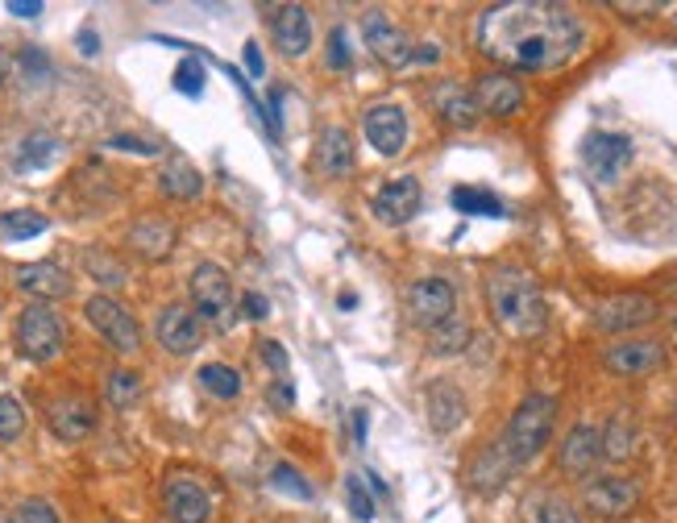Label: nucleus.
<instances>
[{
  "instance_id": "1",
  "label": "nucleus",
  "mask_w": 677,
  "mask_h": 523,
  "mask_svg": "<svg viewBox=\"0 0 677 523\" xmlns=\"http://www.w3.org/2000/svg\"><path fill=\"white\" fill-rule=\"evenodd\" d=\"M586 42V25L569 4L508 0L478 18V51L508 71H562Z\"/></svg>"
},
{
  "instance_id": "2",
  "label": "nucleus",
  "mask_w": 677,
  "mask_h": 523,
  "mask_svg": "<svg viewBox=\"0 0 677 523\" xmlns=\"http://www.w3.org/2000/svg\"><path fill=\"white\" fill-rule=\"evenodd\" d=\"M487 308L495 324L515 341H532L545 333L548 303L541 296V282L520 266H499L487 275Z\"/></svg>"
},
{
  "instance_id": "3",
  "label": "nucleus",
  "mask_w": 677,
  "mask_h": 523,
  "mask_svg": "<svg viewBox=\"0 0 677 523\" xmlns=\"http://www.w3.org/2000/svg\"><path fill=\"white\" fill-rule=\"evenodd\" d=\"M553 424H557V399L553 394H528L520 399V408L511 411L508 432H503V453L511 457V466H528L536 461L553 441Z\"/></svg>"
},
{
  "instance_id": "4",
  "label": "nucleus",
  "mask_w": 677,
  "mask_h": 523,
  "mask_svg": "<svg viewBox=\"0 0 677 523\" xmlns=\"http://www.w3.org/2000/svg\"><path fill=\"white\" fill-rule=\"evenodd\" d=\"M18 354L25 361H55L67 349V324L51 303H30L18 320Z\"/></svg>"
},
{
  "instance_id": "5",
  "label": "nucleus",
  "mask_w": 677,
  "mask_h": 523,
  "mask_svg": "<svg viewBox=\"0 0 677 523\" xmlns=\"http://www.w3.org/2000/svg\"><path fill=\"white\" fill-rule=\"evenodd\" d=\"M84 312H88V324L96 333L109 341V349H116V354H137L142 349V324L133 320V312L121 299L92 296L84 303Z\"/></svg>"
},
{
  "instance_id": "6",
  "label": "nucleus",
  "mask_w": 677,
  "mask_h": 523,
  "mask_svg": "<svg viewBox=\"0 0 677 523\" xmlns=\"http://www.w3.org/2000/svg\"><path fill=\"white\" fill-rule=\"evenodd\" d=\"M403 308H408V320H412L415 329H424V333H433L441 329L445 320L457 316V291L450 287V279H415L408 287V296H403Z\"/></svg>"
},
{
  "instance_id": "7",
  "label": "nucleus",
  "mask_w": 677,
  "mask_h": 523,
  "mask_svg": "<svg viewBox=\"0 0 677 523\" xmlns=\"http://www.w3.org/2000/svg\"><path fill=\"white\" fill-rule=\"evenodd\" d=\"M636 146L628 133H611V130H595L582 142V167L595 183H615L623 170L632 167Z\"/></svg>"
},
{
  "instance_id": "8",
  "label": "nucleus",
  "mask_w": 677,
  "mask_h": 523,
  "mask_svg": "<svg viewBox=\"0 0 677 523\" xmlns=\"http://www.w3.org/2000/svg\"><path fill=\"white\" fill-rule=\"evenodd\" d=\"M191 312H196V320H208V324H225L229 320V312H233V279H229L225 266L200 262L191 270Z\"/></svg>"
},
{
  "instance_id": "9",
  "label": "nucleus",
  "mask_w": 677,
  "mask_h": 523,
  "mask_svg": "<svg viewBox=\"0 0 677 523\" xmlns=\"http://www.w3.org/2000/svg\"><path fill=\"white\" fill-rule=\"evenodd\" d=\"M661 316V303L644 291H620L595 303V324L602 333H636L644 324H653Z\"/></svg>"
},
{
  "instance_id": "10",
  "label": "nucleus",
  "mask_w": 677,
  "mask_h": 523,
  "mask_svg": "<svg viewBox=\"0 0 677 523\" xmlns=\"http://www.w3.org/2000/svg\"><path fill=\"white\" fill-rule=\"evenodd\" d=\"M602 366L620 378H644V374H657L665 366V345L657 336H628L602 349Z\"/></svg>"
},
{
  "instance_id": "11",
  "label": "nucleus",
  "mask_w": 677,
  "mask_h": 523,
  "mask_svg": "<svg viewBox=\"0 0 677 523\" xmlns=\"http://www.w3.org/2000/svg\"><path fill=\"white\" fill-rule=\"evenodd\" d=\"M582 503H586V511H595L599 520H623V515L640 503V486H636V478H623V474H599V478L586 482Z\"/></svg>"
},
{
  "instance_id": "12",
  "label": "nucleus",
  "mask_w": 677,
  "mask_h": 523,
  "mask_svg": "<svg viewBox=\"0 0 677 523\" xmlns=\"http://www.w3.org/2000/svg\"><path fill=\"white\" fill-rule=\"evenodd\" d=\"M163 511L170 523H208L212 520V494L191 474H170L163 482Z\"/></svg>"
},
{
  "instance_id": "13",
  "label": "nucleus",
  "mask_w": 677,
  "mask_h": 523,
  "mask_svg": "<svg viewBox=\"0 0 677 523\" xmlns=\"http://www.w3.org/2000/svg\"><path fill=\"white\" fill-rule=\"evenodd\" d=\"M362 34H366V46L375 51L378 63H387L391 71H399V67H408V63H415V46L412 37L399 30L396 21L387 18V13H366V21H362Z\"/></svg>"
},
{
  "instance_id": "14",
  "label": "nucleus",
  "mask_w": 677,
  "mask_h": 523,
  "mask_svg": "<svg viewBox=\"0 0 677 523\" xmlns=\"http://www.w3.org/2000/svg\"><path fill=\"white\" fill-rule=\"evenodd\" d=\"M602 461V429L595 424H574L557 448V466L569 478H590Z\"/></svg>"
},
{
  "instance_id": "15",
  "label": "nucleus",
  "mask_w": 677,
  "mask_h": 523,
  "mask_svg": "<svg viewBox=\"0 0 677 523\" xmlns=\"http://www.w3.org/2000/svg\"><path fill=\"white\" fill-rule=\"evenodd\" d=\"M420 204H424V191H420V183H415L412 175H399V179H391L387 187H378L375 200H370V212H375L378 224H408L420 212Z\"/></svg>"
},
{
  "instance_id": "16",
  "label": "nucleus",
  "mask_w": 677,
  "mask_h": 523,
  "mask_svg": "<svg viewBox=\"0 0 677 523\" xmlns=\"http://www.w3.org/2000/svg\"><path fill=\"white\" fill-rule=\"evenodd\" d=\"M470 92L478 112H487V116H515V112L524 109V84L511 71L478 75V84H474Z\"/></svg>"
},
{
  "instance_id": "17",
  "label": "nucleus",
  "mask_w": 677,
  "mask_h": 523,
  "mask_svg": "<svg viewBox=\"0 0 677 523\" xmlns=\"http://www.w3.org/2000/svg\"><path fill=\"white\" fill-rule=\"evenodd\" d=\"M46 424H51V432H55L58 441L76 445V441H84L96 429V403L88 394H63L46 411Z\"/></svg>"
},
{
  "instance_id": "18",
  "label": "nucleus",
  "mask_w": 677,
  "mask_h": 523,
  "mask_svg": "<svg viewBox=\"0 0 677 523\" xmlns=\"http://www.w3.org/2000/svg\"><path fill=\"white\" fill-rule=\"evenodd\" d=\"M362 133L382 158H396L399 149L408 146V116L399 104H375L362 121Z\"/></svg>"
},
{
  "instance_id": "19",
  "label": "nucleus",
  "mask_w": 677,
  "mask_h": 523,
  "mask_svg": "<svg viewBox=\"0 0 677 523\" xmlns=\"http://www.w3.org/2000/svg\"><path fill=\"white\" fill-rule=\"evenodd\" d=\"M154 333H158V345L167 349V354L175 357H188L200 349V320H196V312H188V308H179V303H170V308H163V316H158V324H154Z\"/></svg>"
},
{
  "instance_id": "20",
  "label": "nucleus",
  "mask_w": 677,
  "mask_h": 523,
  "mask_svg": "<svg viewBox=\"0 0 677 523\" xmlns=\"http://www.w3.org/2000/svg\"><path fill=\"white\" fill-rule=\"evenodd\" d=\"M125 242L137 258L146 262H163L170 258V249L179 242V229L167 221V216H142V221L130 224V233H125Z\"/></svg>"
},
{
  "instance_id": "21",
  "label": "nucleus",
  "mask_w": 677,
  "mask_h": 523,
  "mask_svg": "<svg viewBox=\"0 0 677 523\" xmlns=\"http://www.w3.org/2000/svg\"><path fill=\"white\" fill-rule=\"evenodd\" d=\"M18 287L38 303H51V299L71 296V275L55 262H30V266H18Z\"/></svg>"
},
{
  "instance_id": "22",
  "label": "nucleus",
  "mask_w": 677,
  "mask_h": 523,
  "mask_svg": "<svg viewBox=\"0 0 677 523\" xmlns=\"http://www.w3.org/2000/svg\"><path fill=\"white\" fill-rule=\"evenodd\" d=\"M317 167L324 170L329 179H345V175H354V167H358V154H354V137H349V130H341V125L320 130Z\"/></svg>"
},
{
  "instance_id": "23",
  "label": "nucleus",
  "mask_w": 677,
  "mask_h": 523,
  "mask_svg": "<svg viewBox=\"0 0 677 523\" xmlns=\"http://www.w3.org/2000/svg\"><path fill=\"white\" fill-rule=\"evenodd\" d=\"M270 30H275V42H279L282 55L291 58L308 55V46H312V18H308L303 4H282V9H275Z\"/></svg>"
},
{
  "instance_id": "24",
  "label": "nucleus",
  "mask_w": 677,
  "mask_h": 523,
  "mask_svg": "<svg viewBox=\"0 0 677 523\" xmlns=\"http://www.w3.org/2000/svg\"><path fill=\"white\" fill-rule=\"evenodd\" d=\"M433 109L441 112V121L453 125V130H470L474 121L482 116L478 104H474V92L457 79H441L433 88Z\"/></svg>"
},
{
  "instance_id": "25",
  "label": "nucleus",
  "mask_w": 677,
  "mask_h": 523,
  "mask_svg": "<svg viewBox=\"0 0 677 523\" xmlns=\"http://www.w3.org/2000/svg\"><path fill=\"white\" fill-rule=\"evenodd\" d=\"M424 403H429V424H433V432H441V436H450V432L466 420V394L457 391L453 382H445V378L429 387Z\"/></svg>"
},
{
  "instance_id": "26",
  "label": "nucleus",
  "mask_w": 677,
  "mask_h": 523,
  "mask_svg": "<svg viewBox=\"0 0 677 523\" xmlns=\"http://www.w3.org/2000/svg\"><path fill=\"white\" fill-rule=\"evenodd\" d=\"M511 469H515V466H511V457L503 453V445L495 441V445H487L470 461V486H474V490H482V494H495L499 486L508 482Z\"/></svg>"
},
{
  "instance_id": "27",
  "label": "nucleus",
  "mask_w": 677,
  "mask_h": 523,
  "mask_svg": "<svg viewBox=\"0 0 677 523\" xmlns=\"http://www.w3.org/2000/svg\"><path fill=\"white\" fill-rule=\"evenodd\" d=\"M158 187H163V196H170V200H196L204 191V175L191 167L184 154H170L167 163H163Z\"/></svg>"
},
{
  "instance_id": "28",
  "label": "nucleus",
  "mask_w": 677,
  "mask_h": 523,
  "mask_svg": "<svg viewBox=\"0 0 677 523\" xmlns=\"http://www.w3.org/2000/svg\"><path fill=\"white\" fill-rule=\"evenodd\" d=\"M524 523H582L578 511L553 490H536L524 499Z\"/></svg>"
},
{
  "instance_id": "29",
  "label": "nucleus",
  "mask_w": 677,
  "mask_h": 523,
  "mask_svg": "<svg viewBox=\"0 0 677 523\" xmlns=\"http://www.w3.org/2000/svg\"><path fill=\"white\" fill-rule=\"evenodd\" d=\"M46 229H51V221L42 212H34V208L0 212V237H9V242H30V237H38Z\"/></svg>"
},
{
  "instance_id": "30",
  "label": "nucleus",
  "mask_w": 677,
  "mask_h": 523,
  "mask_svg": "<svg viewBox=\"0 0 677 523\" xmlns=\"http://www.w3.org/2000/svg\"><path fill=\"white\" fill-rule=\"evenodd\" d=\"M200 387H204L212 399H237L242 394V374L233 370V366H225V361H208V366H200Z\"/></svg>"
},
{
  "instance_id": "31",
  "label": "nucleus",
  "mask_w": 677,
  "mask_h": 523,
  "mask_svg": "<svg viewBox=\"0 0 677 523\" xmlns=\"http://www.w3.org/2000/svg\"><path fill=\"white\" fill-rule=\"evenodd\" d=\"M450 204L457 208V212H466V216H508V212H503V200H495L482 187H453Z\"/></svg>"
},
{
  "instance_id": "32",
  "label": "nucleus",
  "mask_w": 677,
  "mask_h": 523,
  "mask_svg": "<svg viewBox=\"0 0 677 523\" xmlns=\"http://www.w3.org/2000/svg\"><path fill=\"white\" fill-rule=\"evenodd\" d=\"M104 399H109V408L113 411L137 408V399H142V374L137 370H113L109 374V382H104Z\"/></svg>"
},
{
  "instance_id": "33",
  "label": "nucleus",
  "mask_w": 677,
  "mask_h": 523,
  "mask_svg": "<svg viewBox=\"0 0 677 523\" xmlns=\"http://www.w3.org/2000/svg\"><path fill=\"white\" fill-rule=\"evenodd\" d=\"M58 154V142L51 133H30L18 149V170H42L51 167V158Z\"/></svg>"
},
{
  "instance_id": "34",
  "label": "nucleus",
  "mask_w": 677,
  "mask_h": 523,
  "mask_svg": "<svg viewBox=\"0 0 677 523\" xmlns=\"http://www.w3.org/2000/svg\"><path fill=\"white\" fill-rule=\"evenodd\" d=\"M429 341H433V354H462L466 341H470V324L462 316H453V320H445L441 329H433Z\"/></svg>"
},
{
  "instance_id": "35",
  "label": "nucleus",
  "mask_w": 677,
  "mask_h": 523,
  "mask_svg": "<svg viewBox=\"0 0 677 523\" xmlns=\"http://www.w3.org/2000/svg\"><path fill=\"white\" fill-rule=\"evenodd\" d=\"M84 270H88L96 282H104V287H121V282H125V266H121L113 254H104V249H88V254H84Z\"/></svg>"
},
{
  "instance_id": "36",
  "label": "nucleus",
  "mask_w": 677,
  "mask_h": 523,
  "mask_svg": "<svg viewBox=\"0 0 677 523\" xmlns=\"http://www.w3.org/2000/svg\"><path fill=\"white\" fill-rule=\"evenodd\" d=\"M25 436V408L18 394H0V445H13Z\"/></svg>"
},
{
  "instance_id": "37",
  "label": "nucleus",
  "mask_w": 677,
  "mask_h": 523,
  "mask_svg": "<svg viewBox=\"0 0 677 523\" xmlns=\"http://www.w3.org/2000/svg\"><path fill=\"white\" fill-rule=\"evenodd\" d=\"M632 441H636V436L628 429V420H611L607 432H602V457H607V461H628L632 448H636Z\"/></svg>"
},
{
  "instance_id": "38",
  "label": "nucleus",
  "mask_w": 677,
  "mask_h": 523,
  "mask_svg": "<svg viewBox=\"0 0 677 523\" xmlns=\"http://www.w3.org/2000/svg\"><path fill=\"white\" fill-rule=\"evenodd\" d=\"M345 499H349V511H354V520L358 523L375 520V494H370V486H366L362 474H349V478H345Z\"/></svg>"
},
{
  "instance_id": "39",
  "label": "nucleus",
  "mask_w": 677,
  "mask_h": 523,
  "mask_svg": "<svg viewBox=\"0 0 677 523\" xmlns=\"http://www.w3.org/2000/svg\"><path fill=\"white\" fill-rule=\"evenodd\" d=\"M270 482H275V490H282V494H291V499H300V503H308L317 490H312V482H303V474L296 466H287V461H279V466L270 469Z\"/></svg>"
},
{
  "instance_id": "40",
  "label": "nucleus",
  "mask_w": 677,
  "mask_h": 523,
  "mask_svg": "<svg viewBox=\"0 0 677 523\" xmlns=\"http://www.w3.org/2000/svg\"><path fill=\"white\" fill-rule=\"evenodd\" d=\"M175 88L184 96H200L204 92V67L188 58V63H179V71H175Z\"/></svg>"
},
{
  "instance_id": "41",
  "label": "nucleus",
  "mask_w": 677,
  "mask_h": 523,
  "mask_svg": "<svg viewBox=\"0 0 677 523\" xmlns=\"http://www.w3.org/2000/svg\"><path fill=\"white\" fill-rule=\"evenodd\" d=\"M21 523H58V511L46 499H25V503L13 511Z\"/></svg>"
},
{
  "instance_id": "42",
  "label": "nucleus",
  "mask_w": 677,
  "mask_h": 523,
  "mask_svg": "<svg viewBox=\"0 0 677 523\" xmlns=\"http://www.w3.org/2000/svg\"><path fill=\"white\" fill-rule=\"evenodd\" d=\"M329 67H349V46H345V30H333V34H329Z\"/></svg>"
},
{
  "instance_id": "43",
  "label": "nucleus",
  "mask_w": 677,
  "mask_h": 523,
  "mask_svg": "<svg viewBox=\"0 0 677 523\" xmlns=\"http://www.w3.org/2000/svg\"><path fill=\"white\" fill-rule=\"evenodd\" d=\"M242 312L249 320H266V316H270V299L258 296V291H245V296H242Z\"/></svg>"
},
{
  "instance_id": "44",
  "label": "nucleus",
  "mask_w": 677,
  "mask_h": 523,
  "mask_svg": "<svg viewBox=\"0 0 677 523\" xmlns=\"http://www.w3.org/2000/svg\"><path fill=\"white\" fill-rule=\"evenodd\" d=\"M263 357L270 361V370L279 374V378H287V370H291V361H287V354L279 349V341H263Z\"/></svg>"
},
{
  "instance_id": "45",
  "label": "nucleus",
  "mask_w": 677,
  "mask_h": 523,
  "mask_svg": "<svg viewBox=\"0 0 677 523\" xmlns=\"http://www.w3.org/2000/svg\"><path fill=\"white\" fill-rule=\"evenodd\" d=\"M270 403H275L279 411H287L291 403H296V391H291V382H287V378H279V382L270 387Z\"/></svg>"
},
{
  "instance_id": "46",
  "label": "nucleus",
  "mask_w": 677,
  "mask_h": 523,
  "mask_svg": "<svg viewBox=\"0 0 677 523\" xmlns=\"http://www.w3.org/2000/svg\"><path fill=\"white\" fill-rule=\"evenodd\" d=\"M263 46H258V42H245V71L254 75V79H258V75H263Z\"/></svg>"
},
{
  "instance_id": "47",
  "label": "nucleus",
  "mask_w": 677,
  "mask_h": 523,
  "mask_svg": "<svg viewBox=\"0 0 677 523\" xmlns=\"http://www.w3.org/2000/svg\"><path fill=\"white\" fill-rule=\"evenodd\" d=\"M109 146H116V149H130V154H154L158 146H151V142H137V137H113Z\"/></svg>"
},
{
  "instance_id": "48",
  "label": "nucleus",
  "mask_w": 677,
  "mask_h": 523,
  "mask_svg": "<svg viewBox=\"0 0 677 523\" xmlns=\"http://www.w3.org/2000/svg\"><path fill=\"white\" fill-rule=\"evenodd\" d=\"M9 13H18V18H38L42 4L38 0H9Z\"/></svg>"
},
{
  "instance_id": "49",
  "label": "nucleus",
  "mask_w": 677,
  "mask_h": 523,
  "mask_svg": "<svg viewBox=\"0 0 677 523\" xmlns=\"http://www.w3.org/2000/svg\"><path fill=\"white\" fill-rule=\"evenodd\" d=\"M79 42H84V55H96V34H84Z\"/></svg>"
},
{
  "instance_id": "50",
  "label": "nucleus",
  "mask_w": 677,
  "mask_h": 523,
  "mask_svg": "<svg viewBox=\"0 0 677 523\" xmlns=\"http://www.w3.org/2000/svg\"><path fill=\"white\" fill-rule=\"evenodd\" d=\"M0 523H21L18 515H9V511H0Z\"/></svg>"
},
{
  "instance_id": "51",
  "label": "nucleus",
  "mask_w": 677,
  "mask_h": 523,
  "mask_svg": "<svg viewBox=\"0 0 677 523\" xmlns=\"http://www.w3.org/2000/svg\"><path fill=\"white\" fill-rule=\"evenodd\" d=\"M674 333H677V320H674Z\"/></svg>"
}]
</instances>
